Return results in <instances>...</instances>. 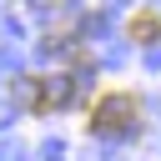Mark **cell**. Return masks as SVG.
Listing matches in <instances>:
<instances>
[{
	"label": "cell",
	"mask_w": 161,
	"mask_h": 161,
	"mask_svg": "<svg viewBox=\"0 0 161 161\" xmlns=\"http://www.w3.org/2000/svg\"><path fill=\"white\" fill-rule=\"evenodd\" d=\"M15 96L25 101V111L45 116V111L70 106V101L80 96V86H75V75H20V80H15Z\"/></svg>",
	"instance_id": "obj_1"
},
{
	"label": "cell",
	"mask_w": 161,
	"mask_h": 161,
	"mask_svg": "<svg viewBox=\"0 0 161 161\" xmlns=\"http://www.w3.org/2000/svg\"><path fill=\"white\" fill-rule=\"evenodd\" d=\"M136 126H141L136 91H106V96H96V106H91V131L96 136H126Z\"/></svg>",
	"instance_id": "obj_2"
},
{
	"label": "cell",
	"mask_w": 161,
	"mask_h": 161,
	"mask_svg": "<svg viewBox=\"0 0 161 161\" xmlns=\"http://www.w3.org/2000/svg\"><path fill=\"white\" fill-rule=\"evenodd\" d=\"M126 30H131L136 45H156V40H161V15H156V10H136Z\"/></svg>",
	"instance_id": "obj_3"
}]
</instances>
